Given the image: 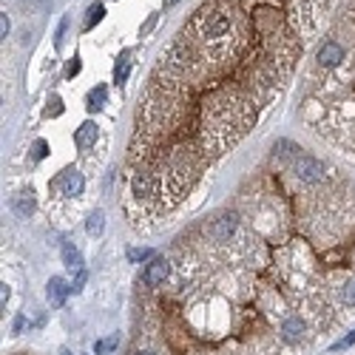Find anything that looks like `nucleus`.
Returning <instances> with one entry per match:
<instances>
[{"label": "nucleus", "mask_w": 355, "mask_h": 355, "mask_svg": "<svg viewBox=\"0 0 355 355\" xmlns=\"http://www.w3.org/2000/svg\"><path fill=\"white\" fill-rule=\"evenodd\" d=\"M32 151H34V159H43V157L48 154V142H46V139H37Z\"/></svg>", "instance_id": "nucleus-20"}, {"label": "nucleus", "mask_w": 355, "mask_h": 355, "mask_svg": "<svg viewBox=\"0 0 355 355\" xmlns=\"http://www.w3.org/2000/svg\"><path fill=\"white\" fill-rule=\"evenodd\" d=\"M131 355H157V352H151V349H134Z\"/></svg>", "instance_id": "nucleus-28"}, {"label": "nucleus", "mask_w": 355, "mask_h": 355, "mask_svg": "<svg viewBox=\"0 0 355 355\" xmlns=\"http://www.w3.org/2000/svg\"><path fill=\"white\" fill-rule=\"evenodd\" d=\"M3 290H0V304H3V310H6V301H9V296H12V290H9V284H0Z\"/></svg>", "instance_id": "nucleus-25"}, {"label": "nucleus", "mask_w": 355, "mask_h": 355, "mask_svg": "<svg viewBox=\"0 0 355 355\" xmlns=\"http://www.w3.org/2000/svg\"><path fill=\"white\" fill-rule=\"evenodd\" d=\"M296 176H299L301 182H307V185H318V182L327 176V168H324L321 159L304 154V157L296 159Z\"/></svg>", "instance_id": "nucleus-2"}, {"label": "nucleus", "mask_w": 355, "mask_h": 355, "mask_svg": "<svg viewBox=\"0 0 355 355\" xmlns=\"http://www.w3.org/2000/svg\"><path fill=\"white\" fill-rule=\"evenodd\" d=\"M341 301L347 304V307H355V278H347V281L341 284Z\"/></svg>", "instance_id": "nucleus-15"}, {"label": "nucleus", "mask_w": 355, "mask_h": 355, "mask_svg": "<svg viewBox=\"0 0 355 355\" xmlns=\"http://www.w3.org/2000/svg\"><path fill=\"white\" fill-rule=\"evenodd\" d=\"M128 74H131V51H122L117 60V65H114V83L117 86H122L128 80Z\"/></svg>", "instance_id": "nucleus-12"}, {"label": "nucleus", "mask_w": 355, "mask_h": 355, "mask_svg": "<svg viewBox=\"0 0 355 355\" xmlns=\"http://www.w3.org/2000/svg\"><path fill=\"white\" fill-rule=\"evenodd\" d=\"M103 15H105V6H103V3H94V6H88V17H86V23H83V29H86V32H91V29H94V23H100V20H103Z\"/></svg>", "instance_id": "nucleus-14"}, {"label": "nucleus", "mask_w": 355, "mask_h": 355, "mask_svg": "<svg viewBox=\"0 0 355 355\" xmlns=\"http://www.w3.org/2000/svg\"><path fill=\"white\" fill-rule=\"evenodd\" d=\"M171 276V261L168 259H151L142 270V284L145 287H159L165 284V278Z\"/></svg>", "instance_id": "nucleus-4"}, {"label": "nucleus", "mask_w": 355, "mask_h": 355, "mask_svg": "<svg viewBox=\"0 0 355 355\" xmlns=\"http://www.w3.org/2000/svg\"><path fill=\"white\" fill-rule=\"evenodd\" d=\"M60 355H71V352H68V349H60Z\"/></svg>", "instance_id": "nucleus-29"}, {"label": "nucleus", "mask_w": 355, "mask_h": 355, "mask_svg": "<svg viewBox=\"0 0 355 355\" xmlns=\"http://www.w3.org/2000/svg\"><path fill=\"white\" fill-rule=\"evenodd\" d=\"M60 256H63V264L68 270H83V253L74 247V242H63L60 247Z\"/></svg>", "instance_id": "nucleus-9"}, {"label": "nucleus", "mask_w": 355, "mask_h": 355, "mask_svg": "<svg viewBox=\"0 0 355 355\" xmlns=\"http://www.w3.org/2000/svg\"><path fill=\"white\" fill-rule=\"evenodd\" d=\"M86 270H77V281H74V284H71V293H80V290H83V284H86Z\"/></svg>", "instance_id": "nucleus-23"}, {"label": "nucleus", "mask_w": 355, "mask_h": 355, "mask_svg": "<svg viewBox=\"0 0 355 355\" xmlns=\"http://www.w3.org/2000/svg\"><path fill=\"white\" fill-rule=\"evenodd\" d=\"M23 324H26V318H23V316H17V318H15V332L23 330Z\"/></svg>", "instance_id": "nucleus-27"}, {"label": "nucleus", "mask_w": 355, "mask_h": 355, "mask_svg": "<svg viewBox=\"0 0 355 355\" xmlns=\"http://www.w3.org/2000/svg\"><path fill=\"white\" fill-rule=\"evenodd\" d=\"M154 23H157V15H151V17H148V23H145V29H142V34H148L151 29H154Z\"/></svg>", "instance_id": "nucleus-26"}, {"label": "nucleus", "mask_w": 355, "mask_h": 355, "mask_svg": "<svg viewBox=\"0 0 355 355\" xmlns=\"http://www.w3.org/2000/svg\"><path fill=\"white\" fill-rule=\"evenodd\" d=\"M65 29H68V17H63V23H60V29H57V40H54V46H57V48L63 46V40H65Z\"/></svg>", "instance_id": "nucleus-21"}, {"label": "nucleus", "mask_w": 355, "mask_h": 355, "mask_svg": "<svg viewBox=\"0 0 355 355\" xmlns=\"http://www.w3.org/2000/svg\"><path fill=\"white\" fill-rule=\"evenodd\" d=\"M278 332H281V338L287 344H299L304 338V332H307V324H304L301 316H287L281 321V327H278Z\"/></svg>", "instance_id": "nucleus-6"}, {"label": "nucleus", "mask_w": 355, "mask_h": 355, "mask_svg": "<svg viewBox=\"0 0 355 355\" xmlns=\"http://www.w3.org/2000/svg\"><path fill=\"white\" fill-rule=\"evenodd\" d=\"M9 29H12V20H9L6 15H3V17H0V34H3V40L9 37Z\"/></svg>", "instance_id": "nucleus-24"}, {"label": "nucleus", "mask_w": 355, "mask_h": 355, "mask_svg": "<svg viewBox=\"0 0 355 355\" xmlns=\"http://www.w3.org/2000/svg\"><path fill=\"white\" fill-rule=\"evenodd\" d=\"M80 74V57H71L68 68H65V77H77Z\"/></svg>", "instance_id": "nucleus-22"}, {"label": "nucleus", "mask_w": 355, "mask_h": 355, "mask_svg": "<svg viewBox=\"0 0 355 355\" xmlns=\"http://www.w3.org/2000/svg\"><path fill=\"white\" fill-rule=\"evenodd\" d=\"M97 142V122H83V125L77 128V134H74V145L77 148H91Z\"/></svg>", "instance_id": "nucleus-8"}, {"label": "nucleus", "mask_w": 355, "mask_h": 355, "mask_svg": "<svg viewBox=\"0 0 355 355\" xmlns=\"http://www.w3.org/2000/svg\"><path fill=\"white\" fill-rule=\"evenodd\" d=\"M236 230H239V216L236 213H222L219 219H213L210 225V236L213 242H230V239L236 236Z\"/></svg>", "instance_id": "nucleus-3"}, {"label": "nucleus", "mask_w": 355, "mask_h": 355, "mask_svg": "<svg viewBox=\"0 0 355 355\" xmlns=\"http://www.w3.org/2000/svg\"><path fill=\"white\" fill-rule=\"evenodd\" d=\"M347 57V51H344V46H341L338 40H327L321 48H318L316 54V63L324 65V68H332V65H341V60Z\"/></svg>", "instance_id": "nucleus-5"}, {"label": "nucleus", "mask_w": 355, "mask_h": 355, "mask_svg": "<svg viewBox=\"0 0 355 355\" xmlns=\"http://www.w3.org/2000/svg\"><path fill=\"white\" fill-rule=\"evenodd\" d=\"M103 228H105V213L103 210H94L91 216H88V222H86L88 236H100V233H103Z\"/></svg>", "instance_id": "nucleus-13"}, {"label": "nucleus", "mask_w": 355, "mask_h": 355, "mask_svg": "<svg viewBox=\"0 0 355 355\" xmlns=\"http://www.w3.org/2000/svg\"><path fill=\"white\" fill-rule=\"evenodd\" d=\"M117 335H111V338H105V341H97V344H94V352L97 355H103V352H111V349H114V347H117Z\"/></svg>", "instance_id": "nucleus-17"}, {"label": "nucleus", "mask_w": 355, "mask_h": 355, "mask_svg": "<svg viewBox=\"0 0 355 355\" xmlns=\"http://www.w3.org/2000/svg\"><path fill=\"white\" fill-rule=\"evenodd\" d=\"M54 188L60 190L63 199H77V196H83V190H86V176L80 174L77 168H65L63 174L57 176Z\"/></svg>", "instance_id": "nucleus-1"}, {"label": "nucleus", "mask_w": 355, "mask_h": 355, "mask_svg": "<svg viewBox=\"0 0 355 355\" xmlns=\"http://www.w3.org/2000/svg\"><path fill=\"white\" fill-rule=\"evenodd\" d=\"M68 293H71V284H65V278H60V276L48 278L46 296H48V301H51V307H63L65 299H68Z\"/></svg>", "instance_id": "nucleus-7"}, {"label": "nucleus", "mask_w": 355, "mask_h": 355, "mask_svg": "<svg viewBox=\"0 0 355 355\" xmlns=\"http://www.w3.org/2000/svg\"><path fill=\"white\" fill-rule=\"evenodd\" d=\"M12 207H15V213L20 219H26V216L34 210V193L32 190H29V193H17V196L12 199Z\"/></svg>", "instance_id": "nucleus-10"}, {"label": "nucleus", "mask_w": 355, "mask_h": 355, "mask_svg": "<svg viewBox=\"0 0 355 355\" xmlns=\"http://www.w3.org/2000/svg\"><path fill=\"white\" fill-rule=\"evenodd\" d=\"M352 344H355V330L349 332V335H344L338 344H332V352H338V349H347V347H352Z\"/></svg>", "instance_id": "nucleus-19"}, {"label": "nucleus", "mask_w": 355, "mask_h": 355, "mask_svg": "<svg viewBox=\"0 0 355 355\" xmlns=\"http://www.w3.org/2000/svg\"><path fill=\"white\" fill-rule=\"evenodd\" d=\"M168 3H176V0H168Z\"/></svg>", "instance_id": "nucleus-30"}, {"label": "nucleus", "mask_w": 355, "mask_h": 355, "mask_svg": "<svg viewBox=\"0 0 355 355\" xmlns=\"http://www.w3.org/2000/svg\"><path fill=\"white\" fill-rule=\"evenodd\" d=\"M43 114H46V117H60V114H63V100L57 94H51L46 100V111H43Z\"/></svg>", "instance_id": "nucleus-16"}, {"label": "nucleus", "mask_w": 355, "mask_h": 355, "mask_svg": "<svg viewBox=\"0 0 355 355\" xmlns=\"http://www.w3.org/2000/svg\"><path fill=\"white\" fill-rule=\"evenodd\" d=\"M128 259H131V261H142V259H151V247H134V250L128 253Z\"/></svg>", "instance_id": "nucleus-18"}, {"label": "nucleus", "mask_w": 355, "mask_h": 355, "mask_svg": "<svg viewBox=\"0 0 355 355\" xmlns=\"http://www.w3.org/2000/svg\"><path fill=\"white\" fill-rule=\"evenodd\" d=\"M105 103H108V88L105 86H97V88L88 91V97H86V108L88 111H100Z\"/></svg>", "instance_id": "nucleus-11"}]
</instances>
